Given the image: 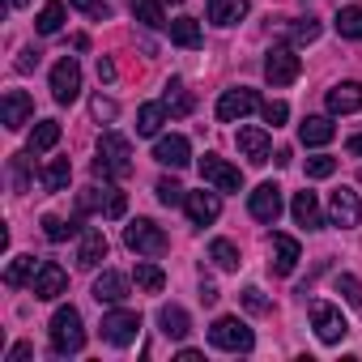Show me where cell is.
Instances as JSON below:
<instances>
[{"label": "cell", "mask_w": 362, "mask_h": 362, "mask_svg": "<svg viewBox=\"0 0 362 362\" xmlns=\"http://www.w3.org/2000/svg\"><path fill=\"white\" fill-rule=\"evenodd\" d=\"M349 153H358V158H362V132H358V136H349Z\"/></svg>", "instance_id": "cell-53"}, {"label": "cell", "mask_w": 362, "mask_h": 362, "mask_svg": "<svg viewBox=\"0 0 362 362\" xmlns=\"http://www.w3.org/2000/svg\"><path fill=\"white\" fill-rule=\"evenodd\" d=\"M170 5H184V0H170Z\"/></svg>", "instance_id": "cell-55"}, {"label": "cell", "mask_w": 362, "mask_h": 362, "mask_svg": "<svg viewBox=\"0 0 362 362\" xmlns=\"http://www.w3.org/2000/svg\"><path fill=\"white\" fill-rule=\"evenodd\" d=\"M77 94H81V64H77L73 56H64V60H56V69H52V98H56L60 107H69V103H77Z\"/></svg>", "instance_id": "cell-7"}, {"label": "cell", "mask_w": 362, "mask_h": 362, "mask_svg": "<svg viewBox=\"0 0 362 362\" xmlns=\"http://www.w3.org/2000/svg\"><path fill=\"white\" fill-rule=\"evenodd\" d=\"M69 179H73V162H69V158H52V162L43 166V188H47V192H64Z\"/></svg>", "instance_id": "cell-28"}, {"label": "cell", "mask_w": 362, "mask_h": 362, "mask_svg": "<svg viewBox=\"0 0 362 362\" xmlns=\"http://www.w3.org/2000/svg\"><path fill=\"white\" fill-rule=\"evenodd\" d=\"M243 307H247L252 315H269V311H273V303H269L256 286H247V290H243Z\"/></svg>", "instance_id": "cell-45"}, {"label": "cell", "mask_w": 362, "mask_h": 362, "mask_svg": "<svg viewBox=\"0 0 362 362\" xmlns=\"http://www.w3.org/2000/svg\"><path fill=\"white\" fill-rule=\"evenodd\" d=\"M298 260H303V256H298V239H290V235H273V273L290 277Z\"/></svg>", "instance_id": "cell-22"}, {"label": "cell", "mask_w": 362, "mask_h": 362, "mask_svg": "<svg viewBox=\"0 0 362 362\" xmlns=\"http://www.w3.org/2000/svg\"><path fill=\"white\" fill-rule=\"evenodd\" d=\"M247 18V0H209V22L214 26H235Z\"/></svg>", "instance_id": "cell-25"}, {"label": "cell", "mask_w": 362, "mask_h": 362, "mask_svg": "<svg viewBox=\"0 0 362 362\" xmlns=\"http://www.w3.org/2000/svg\"><path fill=\"white\" fill-rule=\"evenodd\" d=\"M153 192H158V201H162V205H170V209L188 201V192H184V188H179V184H175V179H158V188H153Z\"/></svg>", "instance_id": "cell-40"}, {"label": "cell", "mask_w": 362, "mask_h": 362, "mask_svg": "<svg viewBox=\"0 0 362 362\" xmlns=\"http://www.w3.org/2000/svg\"><path fill=\"white\" fill-rule=\"evenodd\" d=\"M209 345L230 349V354H252L256 332H252L239 315H222V320H214V328H209Z\"/></svg>", "instance_id": "cell-3"}, {"label": "cell", "mask_w": 362, "mask_h": 362, "mask_svg": "<svg viewBox=\"0 0 362 362\" xmlns=\"http://www.w3.org/2000/svg\"><path fill=\"white\" fill-rule=\"evenodd\" d=\"M94 298H98V303H107V307L124 303V298H128V277H124V273H115V269H103V273L94 277Z\"/></svg>", "instance_id": "cell-20"}, {"label": "cell", "mask_w": 362, "mask_h": 362, "mask_svg": "<svg viewBox=\"0 0 362 362\" xmlns=\"http://www.w3.org/2000/svg\"><path fill=\"white\" fill-rule=\"evenodd\" d=\"M170 43H175V47H188V52L201 47V43H205L201 22H197V18H175V22H170Z\"/></svg>", "instance_id": "cell-27"}, {"label": "cell", "mask_w": 362, "mask_h": 362, "mask_svg": "<svg viewBox=\"0 0 362 362\" xmlns=\"http://www.w3.org/2000/svg\"><path fill=\"white\" fill-rule=\"evenodd\" d=\"M90 115H94L98 124H111V119L119 115V107H115L111 98H103V94H98V98H90Z\"/></svg>", "instance_id": "cell-44"}, {"label": "cell", "mask_w": 362, "mask_h": 362, "mask_svg": "<svg viewBox=\"0 0 362 362\" xmlns=\"http://www.w3.org/2000/svg\"><path fill=\"white\" fill-rule=\"evenodd\" d=\"M201 303H205V307H214V303H218V286H214V281H205V277H201Z\"/></svg>", "instance_id": "cell-48"}, {"label": "cell", "mask_w": 362, "mask_h": 362, "mask_svg": "<svg viewBox=\"0 0 362 362\" xmlns=\"http://www.w3.org/2000/svg\"><path fill=\"white\" fill-rule=\"evenodd\" d=\"M158 324H162V332H166V337H175V341H184V337L192 332V320H188V311H184V307H175V303L158 311Z\"/></svg>", "instance_id": "cell-26"}, {"label": "cell", "mask_w": 362, "mask_h": 362, "mask_svg": "<svg viewBox=\"0 0 362 362\" xmlns=\"http://www.w3.org/2000/svg\"><path fill=\"white\" fill-rule=\"evenodd\" d=\"M311 328H315V337H320L324 345H341V341H345V332H349V324H345L341 307H332V303H324V298H315V303H311Z\"/></svg>", "instance_id": "cell-6"}, {"label": "cell", "mask_w": 362, "mask_h": 362, "mask_svg": "<svg viewBox=\"0 0 362 362\" xmlns=\"http://www.w3.org/2000/svg\"><path fill=\"white\" fill-rule=\"evenodd\" d=\"M132 277H136V286H141V290H145V294H158V290H162V286H166V273H162V269H158V264H149V260H141V264H136V273H132Z\"/></svg>", "instance_id": "cell-36"}, {"label": "cell", "mask_w": 362, "mask_h": 362, "mask_svg": "<svg viewBox=\"0 0 362 362\" xmlns=\"http://www.w3.org/2000/svg\"><path fill=\"white\" fill-rule=\"evenodd\" d=\"M9 5H26V0H9Z\"/></svg>", "instance_id": "cell-54"}, {"label": "cell", "mask_w": 362, "mask_h": 362, "mask_svg": "<svg viewBox=\"0 0 362 362\" xmlns=\"http://www.w3.org/2000/svg\"><path fill=\"white\" fill-rule=\"evenodd\" d=\"M136 332H141V315L136 311H107L103 315V341L107 345L124 349V345L136 341Z\"/></svg>", "instance_id": "cell-10"}, {"label": "cell", "mask_w": 362, "mask_h": 362, "mask_svg": "<svg viewBox=\"0 0 362 362\" xmlns=\"http://www.w3.org/2000/svg\"><path fill=\"white\" fill-rule=\"evenodd\" d=\"M166 115H170L166 103H145V107L136 111V132H141V136H158V128L166 124Z\"/></svg>", "instance_id": "cell-29"}, {"label": "cell", "mask_w": 362, "mask_h": 362, "mask_svg": "<svg viewBox=\"0 0 362 362\" xmlns=\"http://www.w3.org/2000/svg\"><path fill=\"white\" fill-rule=\"evenodd\" d=\"M107 260V235L98 226H86L81 230V243H77V264L81 269H98Z\"/></svg>", "instance_id": "cell-18"}, {"label": "cell", "mask_w": 362, "mask_h": 362, "mask_svg": "<svg viewBox=\"0 0 362 362\" xmlns=\"http://www.w3.org/2000/svg\"><path fill=\"white\" fill-rule=\"evenodd\" d=\"M162 103H166V111H170V115H188V111H192V98H188V90L179 86V81H166Z\"/></svg>", "instance_id": "cell-37"}, {"label": "cell", "mask_w": 362, "mask_h": 362, "mask_svg": "<svg viewBox=\"0 0 362 362\" xmlns=\"http://www.w3.org/2000/svg\"><path fill=\"white\" fill-rule=\"evenodd\" d=\"M39 264L43 260H35V256H13V264L5 269V286H26V281H35V273H39Z\"/></svg>", "instance_id": "cell-32"}, {"label": "cell", "mask_w": 362, "mask_h": 362, "mask_svg": "<svg viewBox=\"0 0 362 362\" xmlns=\"http://www.w3.org/2000/svg\"><path fill=\"white\" fill-rule=\"evenodd\" d=\"M298 73H303V60L294 56V47H269V56H264L269 86H290V81H298Z\"/></svg>", "instance_id": "cell-9"}, {"label": "cell", "mask_w": 362, "mask_h": 362, "mask_svg": "<svg viewBox=\"0 0 362 362\" xmlns=\"http://www.w3.org/2000/svg\"><path fill=\"white\" fill-rule=\"evenodd\" d=\"M332 136H337V124L324 119V115H307V119L298 124V141H303V145H328Z\"/></svg>", "instance_id": "cell-23"}, {"label": "cell", "mask_w": 362, "mask_h": 362, "mask_svg": "<svg viewBox=\"0 0 362 362\" xmlns=\"http://www.w3.org/2000/svg\"><path fill=\"white\" fill-rule=\"evenodd\" d=\"M30 354H35V349H30V345L22 341V345H13V349H9V362H26Z\"/></svg>", "instance_id": "cell-51"}, {"label": "cell", "mask_w": 362, "mask_h": 362, "mask_svg": "<svg viewBox=\"0 0 362 362\" xmlns=\"http://www.w3.org/2000/svg\"><path fill=\"white\" fill-rule=\"evenodd\" d=\"M60 26H64V5H60V0H47V5L39 9L35 30H39V35H60Z\"/></svg>", "instance_id": "cell-34"}, {"label": "cell", "mask_w": 362, "mask_h": 362, "mask_svg": "<svg viewBox=\"0 0 362 362\" xmlns=\"http://www.w3.org/2000/svg\"><path fill=\"white\" fill-rule=\"evenodd\" d=\"M256 107H260L256 90L239 86V90H226V94L218 98V119H222V124H239V119H243V115H252Z\"/></svg>", "instance_id": "cell-12"}, {"label": "cell", "mask_w": 362, "mask_h": 362, "mask_svg": "<svg viewBox=\"0 0 362 362\" xmlns=\"http://www.w3.org/2000/svg\"><path fill=\"white\" fill-rule=\"evenodd\" d=\"M328 218H332V226L354 230V226L362 222V197H358L354 188H337L332 201H328Z\"/></svg>", "instance_id": "cell-11"}, {"label": "cell", "mask_w": 362, "mask_h": 362, "mask_svg": "<svg viewBox=\"0 0 362 362\" xmlns=\"http://www.w3.org/2000/svg\"><path fill=\"white\" fill-rule=\"evenodd\" d=\"M98 81H103V86H111V81H115V64H111L107 56H98Z\"/></svg>", "instance_id": "cell-47"}, {"label": "cell", "mask_w": 362, "mask_h": 362, "mask_svg": "<svg viewBox=\"0 0 362 362\" xmlns=\"http://www.w3.org/2000/svg\"><path fill=\"white\" fill-rule=\"evenodd\" d=\"M35 64H39V52H22L18 56V73H30Z\"/></svg>", "instance_id": "cell-49"}, {"label": "cell", "mask_w": 362, "mask_h": 362, "mask_svg": "<svg viewBox=\"0 0 362 362\" xmlns=\"http://www.w3.org/2000/svg\"><path fill=\"white\" fill-rule=\"evenodd\" d=\"M124 243H128L136 256H162V252L170 247L166 230H162V226H153L149 218H132V222L124 226Z\"/></svg>", "instance_id": "cell-5"}, {"label": "cell", "mask_w": 362, "mask_h": 362, "mask_svg": "<svg viewBox=\"0 0 362 362\" xmlns=\"http://www.w3.org/2000/svg\"><path fill=\"white\" fill-rule=\"evenodd\" d=\"M56 141H60V124H56V119H43V124H35L26 149H30V153H47V149H56Z\"/></svg>", "instance_id": "cell-31"}, {"label": "cell", "mask_w": 362, "mask_h": 362, "mask_svg": "<svg viewBox=\"0 0 362 362\" xmlns=\"http://www.w3.org/2000/svg\"><path fill=\"white\" fill-rule=\"evenodd\" d=\"M324 103H328L332 115H354V111H362V86L358 81H341V86L328 90Z\"/></svg>", "instance_id": "cell-21"}, {"label": "cell", "mask_w": 362, "mask_h": 362, "mask_svg": "<svg viewBox=\"0 0 362 362\" xmlns=\"http://www.w3.org/2000/svg\"><path fill=\"white\" fill-rule=\"evenodd\" d=\"M86 226H77V222H64V218H56V214H47L43 218V235L52 239V243H64V239H73V235H81Z\"/></svg>", "instance_id": "cell-35"}, {"label": "cell", "mask_w": 362, "mask_h": 362, "mask_svg": "<svg viewBox=\"0 0 362 362\" xmlns=\"http://www.w3.org/2000/svg\"><path fill=\"white\" fill-rule=\"evenodd\" d=\"M332 170H337V158H328V153L307 158V179H328Z\"/></svg>", "instance_id": "cell-42"}, {"label": "cell", "mask_w": 362, "mask_h": 362, "mask_svg": "<svg viewBox=\"0 0 362 362\" xmlns=\"http://www.w3.org/2000/svg\"><path fill=\"white\" fill-rule=\"evenodd\" d=\"M69 5L81 9V13L94 18V22H107V18H111V5H107V0H69Z\"/></svg>", "instance_id": "cell-41"}, {"label": "cell", "mask_w": 362, "mask_h": 362, "mask_svg": "<svg viewBox=\"0 0 362 362\" xmlns=\"http://www.w3.org/2000/svg\"><path fill=\"white\" fill-rule=\"evenodd\" d=\"M184 209H188L192 226H209V222H218V214H222V201H218V192H188Z\"/></svg>", "instance_id": "cell-19"}, {"label": "cell", "mask_w": 362, "mask_h": 362, "mask_svg": "<svg viewBox=\"0 0 362 362\" xmlns=\"http://www.w3.org/2000/svg\"><path fill=\"white\" fill-rule=\"evenodd\" d=\"M209 260H214L222 273H235V269L243 264V260H239V247H235L230 239H214V243H209Z\"/></svg>", "instance_id": "cell-33"}, {"label": "cell", "mask_w": 362, "mask_h": 362, "mask_svg": "<svg viewBox=\"0 0 362 362\" xmlns=\"http://www.w3.org/2000/svg\"><path fill=\"white\" fill-rule=\"evenodd\" d=\"M201 179H205V184H214L218 192H239V188H243V170L230 166V162L218 158V153H205V158H201Z\"/></svg>", "instance_id": "cell-8"}, {"label": "cell", "mask_w": 362, "mask_h": 362, "mask_svg": "<svg viewBox=\"0 0 362 362\" xmlns=\"http://www.w3.org/2000/svg\"><path fill=\"white\" fill-rule=\"evenodd\" d=\"M247 209H252V218H256V222L273 226V222L281 218V188H277V184H260V188L252 192Z\"/></svg>", "instance_id": "cell-15"}, {"label": "cell", "mask_w": 362, "mask_h": 362, "mask_svg": "<svg viewBox=\"0 0 362 362\" xmlns=\"http://www.w3.org/2000/svg\"><path fill=\"white\" fill-rule=\"evenodd\" d=\"M337 35L341 39H362V9H341L337 13Z\"/></svg>", "instance_id": "cell-39"}, {"label": "cell", "mask_w": 362, "mask_h": 362, "mask_svg": "<svg viewBox=\"0 0 362 362\" xmlns=\"http://www.w3.org/2000/svg\"><path fill=\"white\" fill-rule=\"evenodd\" d=\"M239 149H243V158L252 162V166H264L269 162V153H273V136H269V128H256V124H247V128H239Z\"/></svg>", "instance_id": "cell-14"}, {"label": "cell", "mask_w": 362, "mask_h": 362, "mask_svg": "<svg viewBox=\"0 0 362 362\" xmlns=\"http://www.w3.org/2000/svg\"><path fill=\"white\" fill-rule=\"evenodd\" d=\"M132 18H136L141 26H149V30L170 26V22H166V13H162V0H132Z\"/></svg>", "instance_id": "cell-30"}, {"label": "cell", "mask_w": 362, "mask_h": 362, "mask_svg": "<svg viewBox=\"0 0 362 362\" xmlns=\"http://www.w3.org/2000/svg\"><path fill=\"white\" fill-rule=\"evenodd\" d=\"M64 290H69V273H64L56 260H43L39 273H35V281H30V294L47 303V298H60Z\"/></svg>", "instance_id": "cell-13"}, {"label": "cell", "mask_w": 362, "mask_h": 362, "mask_svg": "<svg viewBox=\"0 0 362 362\" xmlns=\"http://www.w3.org/2000/svg\"><path fill=\"white\" fill-rule=\"evenodd\" d=\"M153 158H158L162 166H170V170H184V166L192 162V145H188V136L170 132V136H162V141L153 145Z\"/></svg>", "instance_id": "cell-16"}, {"label": "cell", "mask_w": 362, "mask_h": 362, "mask_svg": "<svg viewBox=\"0 0 362 362\" xmlns=\"http://www.w3.org/2000/svg\"><path fill=\"white\" fill-rule=\"evenodd\" d=\"M320 30H324V26H320L315 18H298V22H290V26H286L290 43H315V39H320Z\"/></svg>", "instance_id": "cell-38"}, {"label": "cell", "mask_w": 362, "mask_h": 362, "mask_svg": "<svg viewBox=\"0 0 362 362\" xmlns=\"http://www.w3.org/2000/svg\"><path fill=\"white\" fill-rule=\"evenodd\" d=\"M290 214H294V222H298V226H307V230H320V226H324L315 192H294V205H290Z\"/></svg>", "instance_id": "cell-24"}, {"label": "cell", "mask_w": 362, "mask_h": 362, "mask_svg": "<svg viewBox=\"0 0 362 362\" xmlns=\"http://www.w3.org/2000/svg\"><path fill=\"white\" fill-rule=\"evenodd\" d=\"M132 175V145L119 132H103L98 136V153H94V179L111 184V179H128Z\"/></svg>", "instance_id": "cell-1"}, {"label": "cell", "mask_w": 362, "mask_h": 362, "mask_svg": "<svg viewBox=\"0 0 362 362\" xmlns=\"http://www.w3.org/2000/svg\"><path fill=\"white\" fill-rule=\"evenodd\" d=\"M13 175H18V192H26V158H13Z\"/></svg>", "instance_id": "cell-50"}, {"label": "cell", "mask_w": 362, "mask_h": 362, "mask_svg": "<svg viewBox=\"0 0 362 362\" xmlns=\"http://www.w3.org/2000/svg\"><path fill=\"white\" fill-rule=\"evenodd\" d=\"M124 209H128V197L119 192V188H111V184H94V188H86V192H77V214H103V218H124Z\"/></svg>", "instance_id": "cell-4"}, {"label": "cell", "mask_w": 362, "mask_h": 362, "mask_svg": "<svg viewBox=\"0 0 362 362\" xmlns=\"http://www.w3.org/2000/svg\"><path fill=\"white\" fill-rule=\"evenodd\" d=\"M337 290L345 294V303H349V307H362V281H358V277L341 273V277H337Z\"/></svg>", "instance_id": "cell-43"}, {"label": "cell", "mask_w": 362, "mask_h": 362, "mask_svg": "<svg viewBox=\"0 0 362 362\" xmlns=\"http://www.w3.org/2000/svg\"><path fill=\"white\" fill-rule=\"evenodd\" d=\"M30 115H35V98H30L26 90H9V94H5V103H0V119H5V128H9V132H18Z\"/></svg>", "instance_id": "cell-17"}, {"label": "cell", "mask_w": 362, "mask_h": 362, "mask_svg": "<svg viewBox=\"0 0 362 362\" xmlns=\"http://www.w3.org/2000/svg\"><path fill=\"white\" fill-rule=\"evenodd\" d=\"M260 115H264V124L281 128V124H286V115H290V107H286V103H260Z\"/></svg>", "instance_id": "cell-46"}, {"label": "cell", "mask_w": 362, "mask_h": 362, "mask_svg": "<svg viewBox=\"0 0 362 362\" xmlns=\"http://www.w3.org/2000/svg\"><path fill=\"white\" fill-rule=\"evenodd\" d=\"M81 345H86L81 311H77V307H60V311L52 315V349H56L60 358H69V354H81Z\"/></svg>", "instance_id": "cell-2"}, {"label": "cell", "mask_w": 362, "mask_h": 362, "mask_svg": "<svg viewBox=\"0 0 362 362\" xmlns=\"http://www.w3.org/2000/svg\"><path fill=\"white\" fill-rule=\"evenodd\" d=\"M179 362H201V349H179Z\"/></svg>", "instance_id": "cell-52"}]
</instances>
